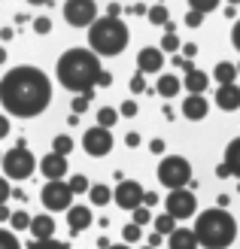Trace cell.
<instances>
[{"label":"cell","instance_id":"1","mask_svg":"<svg viewBox=\"0 0 240 249\" xmlns=\"http://www.w3.org/2000/svg\"><path fill=\"white\" fill-rule=\"evenodd\" d=\"M52 104V82L40 67L18 64L0 79V107L16 119H37Z\"/></svg>","mask_w":240,"mask_h":249},{"label":"cell","instance_id":"2","mask_svg":"<svg viewBox=\"0 0 240 249\" xmlns=\"http://www.w3.org/2000/svg\"><path fill=\"white\" fill-rule=\"evenodd\" d=\"M100 58L92 52V49H67L64 55L58 58L55 76L73 94H92L97 76H100Z\"/></svg>","mask_w":240,"mask_h":249},{"label":"cell","instance_id":"3","mask_svg":"<svg viewBox=\"0 0 240 249\" xmlns=\"http://www.w3.org/2000/svg\"><path fill=\"white\" fill-rule=\"evenodd\" d=\"M195 237L204 249H228L237 240V219L222 207H210L195 219Z\"/></svg>","mask_w":240,"mask_h":249},{"label":"cell","instance_id":"4","mask_svg":"<svg viewBox=\"0 0 240 249\" xmlns=\"http://www.w3.org/2000/svg\"><path fill=\"white\" fill-rule=\"evenodd\" d=\"M128 24H125L122 18H97L92 28H88V49H92L94 55H122L125 49H128Z\"/></svg>","mask_w":240,"mask_h":249},{"label":"cell","instance_id":"5","mask_svg":"<svg viewBox=\"0 0 240 249\" xmlns=\"http://www.w3.org/2000/svg\"><path fill=\"white\" fill-rule=\"evenodd\" d=\"M158 182L164 185L167 192H176V189H192V164H188V158L183 155H164L158 161V170H155Z\"/></svg>","mask_w":240,"mask_h":249},{"label":"cell","instance_id":"6","mask_svg":"<svg viewBox=\"0 0 240 249\" xmlns=\"http://www.w3.org/2000/svg\"><path fill=\"white\" fill-rule=\"evenodd\" d=\"M0 167H3V177H6V179H28L40 164H37L34 152L24 146V140H18L16 149L3 152V164H0Z\"/></svg>","mask_w":240,"mask_h":249},{"label":"cell","instance_id":"7","mask_svg":"<svg viewBox=\"0 0 240 249\" xmlns=\"http://www.w3.org/2000/svg\"><path fill=\"white\" fill-rule=\"evenodd\" d=\"M40 201L49 213H67L70 204H73V192L64 179H49L40 192Z\"/></svg>","mask_w":240,"mask_h":249},{"label":"cell","instance_id":"8","mask_svg":"<svg viewBox=\"0 0 240 249\" xmlns=\"http://www.w3.org/2000/svg\"><path fill=\"white\" fill-rule=\"evenodd\" d=\"M195 210H198V197L192 189H176V192H167V197H164V213H170L176 222L192 219Z\"/></svg>","mask_w":240,"mask_h":249},{"label":"cell","instance_id":"9","mask_svg":"<svg viewBox=\"0 0 240 249\" xmlns=\"http://www.w3.org/2000/svg\"><path fill=\"white\" fill-rule=\"evenodd\" d=\"M64 21L70 28H92L97 21V3L94 0H67L64 3Z\"/></svg>","mask_w":240,"mask_h":249},{"label":"cell","instance_id":"10","mask_svg":"<svg viewBox=\"0 0 240 249\" xmlns=\"http://www.w3.org/2000/svg\"><path fill=\"white\" fill-rule=\"evenodd\" d=\"M112 134L110 128H100V124H94V128H88L82 134V149H85V155H92V158H104L112 152Z\"/></svg>","mask_w":240,"mask_h":249},{"label":"cell","instance_id":"11","mask_svg":"<svg viewBox=\"0 0 240 249\" xmlns=\"http://www.w3.org/2000/svg\"><path fill=\"white\" fill-rule=\"evenodd\" d=\"M143 197H146V192H143V185L137 182V179H122L119 185H116V192H112V201H116V207H122V210H134L137 207H143Z\"/></svg>","mask_w":240,"mask_h":249},{"label":"cell","instance_id":"12","mask_svg":"<svg viewBox=\"0 0 240 249\" xmlns=\"http://www.w3.org/2000/svg\"><path fill=\"white\" fill-rule=\"evenodd\" d=\"M137 70L140 73H158L164 70V52L158 46H143L140 52H137Z\"/></svg>","mask_w":240,"mask_h":249},{"label":"cell","instance_id":"13","mask_svg":"<svg viewBox=\"0 0 240 249\" xmlns=\"http://www.w3.org/2000/svg\"><path fill=\"white\" fill-rule=\"evenodd\" d=\"M40 173L46 179H61L67 173V155H58V152H49V155H43V161H40Z\"/></svg>","mask_w":240,"mask_h":249},{"label":"cell","instance_id":"14","mask_svg":"<svg viewBox=\"0 0 240 249\" xmlns=\"http://www.w3.org/2000/svg\"><path fill=\"white\" fill-rule=\"evenodd\" d=\"M88 225H92V207L73 204V207L67 210V228H70V234H82Z\"/></svg>","mask_w":240,"mask_h":249},{"label":"cell","instance_id":"15","mask_svg":"<svg viewBox=\"0 0 240 249\" xmlns=\"http://www.w3.org/2000/svg\"><path fill=\"white\" fill-rule=\"evenodd\" d=\"M210 113V104H207V97L204 94H188L185 101H183V116L188 122H201V119H207Z\"/></svg>","mask_w":240,"mask_h":249},{"label":"cell","instance_id":"16","mask_svg":"<svg viewBox=\"0 0 240 249\" xmlns=\"http://www.w3.org/2000/svg\"><path fill=\"white\" fill-rule=\"evenodd\" d=\"M216 107L225 109V113H234V109H240V85H237V82L219 85V89H216Z\"/></svg>","mask_w":240,"mask_h":249},{"label":"cell","instance_id":"17","mask_svg":"<svg viewBox=\"0 0 240 249\" xmlns=\"http://www.w3.org/2000/svg\"><path fill=\"white\" fill-rule=\"evenodd\" d=\"M198 237H195V228H176L170 237H167V249H198Z\"/></svg>","mask_w":240,"mask_h":249},{"label":"cell","instance_id":"18","mask_svg":"<svg viewBox=\"0 0 240 249\" xmlns=\"http://www.w3.org/2000/svg\"><path fill=\"white\" fill-rule=\"evenodd\" d=\"M207 85H210V76H207V73L204 70H188L185 73V76H183V89L188 91V94H204L207 91Z\"/></svg>","mask_w":240,"mask_h":249},{"label":"cell","instance_id":"19","mask_svg":"<svg viewBox=\"0 0 240 249\" xmlns=\"http://www.w3.org/2000/svg\"><path fill=\"white\" fill-rule=\"evenodd\" d=\"M31 234H34V240H52L55 237V219L43 213V216H34L31 222Z\"/></svg>","mask_w":240,"mask_h":249},{"label":"cell","instance_id":"20","mask_svg":"<svg viewBox=\"0 0 240 249\" xmlns=\"http://www.w3.org/2000/svg\"><path fill=\"white\" fill-rule=\"evenodd\" d=\"M155 91L164 97V101H170V97H176V94L183 91V79L173 76V73H161L158 82H155Z\"/></svg>","mask_w":240,"mask_h":249},{"label":"cell","instance_id":"21","mask_svg":"<svg viewBox=\"0 0 240 249\" xmlns=\"http://www.w3.org/2000/svg\"><path fill=\"white\" fill-rule=\"evenodd\" d=\"M225 164H228L231 177L240 179V137H234V140L225 146Z\"/></svg>","mask_w":240,"mask_h":249},{"label":"cell","instance_id":"22","mask_svg":"<svg viewBox=\"0 0 240 249\" xmlns=\"http://www.w3.org/2000/svg\"><path fill=\"white\" fill-rule=\"evenodd\" d=\"M213 79H216L219 85H231L237 79V67L228 64V61H219V64L213 67Z\"/></svg>","mask_w":240,"mask_h":249},{"label":"cell","instance_id":"23","mask_svg":"<svg viewBox=\"0 0 240 249\" xmlns=\"http://www.w3.org/2000/svg\"><path fill=\"white\" fill-rule=\"evenodd\" d=\"M146 18H149V24H155V28H164V24L170 21V9L164 3H155V6H149Z\"/></svg>","mask_w":240,"mask_h":249},{"label":"cell","instance_id":"24","mask_svg":"<svg viewBox=\"0 0 240 249\" xmlns=\"http://www.w3.org/2000/svg\"><path fill=\"white\" fill-rule=\"evenodd\" d=\"M152 225H155V231L161 234V237H170V234L176 231V219H173L170 213H161V216H155Z\"/></svg>","mask_w":240,"mask_h":249},{"label":"cell","instance_id":"25","mask_svg":"<svg viewBox=\"0 0 240 249\" xmlns=\"http://www.w3.org/2000/svg\"><path fill=\"white\" fill-rule=\"evenodd\" d=\"M88 197H92V204L104 207V204H110V201H112V189H110V185H92Z\"/></svg>","mask_w":240,"mask_h":249},{"label":"cell","instance_id":"26","mask_svg":"<svg viewBox=\"0 0 240 249\" xmlns=\"http://www.w3.org/2000/svg\"><path fill=\"white\" fill-rule=\"evenodd\" d=\"M31 222H34V216H28L24 210H16L12 219H9V228L12 231H31Z\"/></svg>","mask_w":240,"mask_h":249},{"label":"cell","instance_id":"27","mask_svg":"<svg viewBox=\"0 0 240 249\" xmlns=\"http://www.w3.org/2000/svg\"><path fill=\"white\" fill-rule=\"evenodd\" d=\"M116 122H119V109H112V107H100L97 109V124L100 128H112Z\"/></svg>","mask_w":240,"mask_h":249},{"label":"cell","instance_id":"28","mask_svg":"<svg viewBox=\"0 0 240 249\" xmlns=\"http://www.w3.org/2000/svg\"><path fill=\"white\" fill-rule=\"evenodd\" d=\"M158 49H161L164 55H167V52L173 55V52H183V43H180V36H176V34H161V46Z\"/></svg>","mask_w":240,"mask_h":249},{"label":"cell","instance_id":"29","mask_svg":"<svg viewBox=\"0 0 240 249\" xmlns=\"http://www.w3.org/2000/svg\"><path fill=\"white\" fill-rule=\"evenodd\" d=\"M52 152H58V155H70V152H73V137L58 134L55 140H52Z\"/></svg>","mask_w":240,"mask_h":249},{"label":"cell","instance_id":"30","mask_svg":"<svg viewBox=\"0 0 240 249\" xmlns=\"http://www.w3.org/2000/svg\"><path fill=\"white\" fill-rule=\"evenodd\" d=\"M140 237H143V228H140V225H134V222L122 228V240L128 243V246H131V243H140Z\"/></svg>","mask_w":240,"mask_h":249},{"label":"cell","instance_id":"31","mask_svg":"<svg viewBox=\"0 0 240 249\" xmlns=\"http://www.w3.org/2000/svg\"><path fill=\"white\" fill-rule=\"evenodd\" d=\"M67 185H70V192H73V195H85V192H92V182H88V177H82V173H76V177H73Z\"/></svg>","mask_w":240,"mask_h":249},{"label":"cell","instance_id":"32","mask_svg":"<svg viewBox=\"0 0 240 249\" xmlns=\"http://www.w3.org/2000/svg\"><path fill=\"white\" fill-rule=\"evenodd\" d=\"M92 97H94V91L92 94H76V97H73V101H70V113H76V116H82L85 113V109H88V104H92Z\"/></svg>","mask_w":240,"mask_h":249},{"label":"cell","instance_id":"33","mask_svg":"<svg viewBox=\"0 0 240 249\" xmlns=\"http://www.w3.org/2000/svg\"><path fill=\"white\" fill-rule=\"evenodd\" d=\"M0 249H21V243H18V237H16V231L0 228Z\"/></svg>","mask_w":240,"mask_h":249},{"label":"cell","instance_id":"34","mask_svg":"<svg viewBox=\"0 0 240 249\" xmlns=\"http://www.w3.org/2000/svg\"><path fill=\"white\" fill-rule=\"evenodd\" d=\"M28 249H70L64 240H34V243H28Z\"/></svg>","mask_w":240,"mask_h":249},{"label":"cell","instance_id":"35","mask_svg":"<svg viewBox=\"0 0 240 249\" xmlns=\"http://www.w3.org/2000/svg\"><path fill=\"white\" fill-rule=\"evenodd\" d=\"M216 6H219V0H188V9H198V12H204V16L213 12Z\"/></svg>","mask_w":240,"mask_h":249},{"label":"cell","instance_id":"36","mask_svg":"<svg viewBox=\"0 0 240 249\" xmlns=\"http://www.w3.org/2000/svg\"><path fill=\"white\" fill-rule=\"evenodd\" d=\"M131 222H134V225H140V228H143V225H149V222H155V219H152V213H149V207H137V210H134V219H131Z\"/></svg>","mask_w":240,"mask_h":249},{"label":"cell","instance_id":"37","mask_svg":"<svg viewBox=\"0 0 240 249\" xmlns=\"http://www.w3.org/2000/svg\"><path fill=\"white\" fill-rule=\"evenodd\" d=\"M34 31L40 34V36H49V34H52V18H49V16L34 18Z\"/></svg>","mask_w":240,"mask_h":249},{"label":"cell","instance_id":"38","mask_svg":"<svg viewBox=\"0 0 240 249\" xmlns=\"http://www.w3.org/2000/svg\"><path fill=\"white\" fill-rule=\"evenodd\" d=\"M128 85H131V91H134V94H143V91H146V73L137 70L134 76H131V82H128Z\"/></svg>","mask_w":240,"mask_h":249},{"label":"cell","instance_id":"39","mask_svg":"<svg viewBox=\"0 0 240 249\" xmlns=\"http://www.w3.org/2000/svg\"><path fill=\"white\" fill-rule=\"evenodd\" d=\"M185 24H188V28H201V24H204V12L188 9V12H185Z\"/></svg>","mask_w":240,"mask_h":249},{"label":"cell","instance_id":"40","mask_svg":"<svg viewBox=\"0 0 240 249\" xmlns=\"http://www.w3.org/2000/svg\"><path fill=\"white\" fill-rule=\"evenodd\" d=\"M9 197H12V185H9L6 177H0V204H6Z\"/></svg>","mask_w":240,"mask_h":249},{"label":"cell","instance_id":"41","mask_svg":"<svg viewBox=\"0 0 240 249\" xmlns=\"http://www.w3.org/2000/svg\"><path fill=\"white\" fill-rule=\"evenodd\" d=\"M119 116L134 119V116H137V101H125V104H122V109H119Z\"/></svg>","mask_w":240,"mask_h":249},{"label":"cell","instance_id":"42","mask_svg":"<svg viewBox=\"0 0 240 249\" xmlns=\"http://www.w3.org/2000/svg\"><path fill=\"white\" fill-rule=\"evenodd\" d=\"M125 146H128V149H137V146H140V134H137V131H128V134H125Z\"/></svg>","mask_w":240,"mask_h":249},{"label":"cell","instance_id":"43","mask_svg":"<svg viewBox=\"0 0 240 249\" xmlns=\"http://www.w3.org/2000/svg\"><path fill=\"white\" fill-rule=\"evenodd\" d=\"M97 85H100V89H110V85H112V73H110V70H100Z\"/></svg>","mask_w":240,"mask_h":249},{"label":"cell","instance_id":"44","mask_svg":"<svg viewBox=\"0 0 240 249\" xmlns=\"http://www.w3.org/2000/svg\"><path fill=\"white\" fill-rule=\"evenodd\" d=\"M231 46H234L237 52H240V18L234 21V28H231Z\"/></svg>","mask_w":240,"mask_h":249},{"label":"cell","instance_id":"45","mask_svg":"<svg viewBox=\"0 0 240 249\" xmlns=\"http://www.w3.org/2000/svg\"><path fill=\"white\" fill-rule=\"evenodd\" d=\"M180 55H183V58H188V61H192V58L198 55V46H195V43H183V52H180Z\"/></svg>","mask_w":240,"mask_h":249},{"label":"cell","instance_id":"46","mask_svg":"<svg viewBox=\"0 0 240 249\" xmlns=\"http://www.w3.org/2000/svg\"><path fill=\"white\" fill-rule=\"evenodd\" d=\"M164 149H167V146H164V140H161V137H155V140L149 143V152H155V155H161Z\"/></svg>","mask_w":240,"mask_h":249},{"label":"cell","instance_id":"47","mask_svg":"<svg viewBox=\"0 0 240 249\" xmlns=\"http://www.w3.org/2000/svg\"><path fill=\"white\" fill-rule=\"evenodd\" d=\"M9 134V116H0V140Z\"/></svg>","mask_w":240,"mask_h":249},{"label":"cell","instance_id":"48","mask_svg":"<svg viewBox=\"0 0 240 249\" xmlns=\"http://www.w3.org/2000/svg\"><path fill=\"white\" fill-rule=\"evenodd\" d=\"M107 16H110V18H119V16H122V6H119V3H110V6H107Z\"/></svg>","mask_w":240,"mask_h":249},{"label":"cell","instance_id":"49","mask_svg":"<svg viewBox=\"0 0 240 249\" xmlns=\"http://www.w3.org/2000/svg\"><path fill=\"white\" fill-rule=\"evenodd\" d=\"M216 177H219V179L231 177V170H228V164H225V161H222V164H216Z\"/></svg>","mask_w":240,"mask_h":249},{"label":"cell","instance_id":"50","mask_svg":"<svg viewBox=\"0 0 240 249\" xmlns=\"http://www.w3.org/2000/svg\"><path fill=\"white\" fill-rule=\"evenodd\" d=\"M158 204V195L155 192H146V197H143V207H155Z\"/></svg>","mask_w":240,"mask_h":249},{"label":"cell","instance_id":"51","mask_svg":"<svg viewBox=\"0 0 240 249\" xmlns=\"http://www.w3.org/2000/svg\"><path fill=\"white\" fill-rule=\"evenodd\" d=\"M9 219H12V210L6 204H0V222H9Z\"/></svg>","mask_w":240,"mask_h":249},{"label":"cell","instance_id":"52","mask_svg":"<svg viewBox=\"0 0 240 249\" xmlns=\"http://www.w3.org/2000/svg\"><path fill=\"white\" fill-rule=\"evenodd\" d=\"M146 246H155V249H158V246H161V234H158V231H155V234H149Z\"/></svg>","mask_w":240,"mask_h":249},{"label":"cell","instance_id":"53","mask_svg":"<svg viewBox=\"0 0 240 249\" xmlns=\"http://www.w3.org/2000/svg\"><path fill=\"white\" fill-rule=\"evenodd\" d=\"M12 36H16V31H12V28H3V31H0V40H3V43L12 40Z\"/></svg>","mask_w":240,"mask_h":249},{"label":"cell","instance_id":"54","mask_svg":"<svg viewBox=\"0 0 240 249\" xmlns=\"http://www.w3.org/2000/svg\"><path fill=\"white\" fill-rule=\"evenodd\" d=\"M131 12H134V16H146V12H149V9H146L143 3H134V6H131Z\"/></svg>","mask_w":240,"mask_h":249},{"label":"cell","instance_id":"55","mask_svg":"<svg viewBox=\"0 0 240 249\" xmlns=\"http://www.w3.org/2000/svg\"><path fill=\"white\" fill-rule=\"evenodd\" d=\"M216 204H219L222 210H228V195H219V197H216Z\"/></svg>","mask_w":240,"mask_h":249},{"label":"cell","instance_id":"56","mask_svg":"<svg viewBox=\"0 0 240 249\" xmlns=\"http://www.w3.org/2000/svg\"><path fill=\"white\" fill-rule=\"evenodd\" d=\"M31 6H46V3H52V0H28Z\"/></svg>","mask_w":240,"mask_h":249},{"label":"cell","instance_id":"57","mask_svg":"<svg viewBox=\"0 0 240 249\" xmlns=\"http://www.w3.org/2000/svg\"><path fill=\"white\" fill-rule=\"evenodd\" d=\"M110 249H131V246H128V243H112Z\"/></svg>","mask_w":240,"mask_h":249},{"label":"cell","instance_id":"58","mask_svg":"<svg viewBox=\"0 0 240 249\" xmlns=\"http://www.w3.org/2000/svg\"><path fill=\"white\" fill-rule=\"evenodd\" d=\"M3 61H6V49L0 46V64H3Z\"/></svg>","mask_w":240,"mask_h":249},{"label":"cell","instance_id":"59","mask_svg":"<svg viewBox=\"0 0 240 249\" xmlns=\"http://www.w3.org/2000/svg\"><path fill=\"white\" fill-rule=\"evenodd\" d=\"M225 3H228V6H237V3H240V0H225Z\"/></svg>","mask_w":240,"mask_h":249},{"label":"cell","instance_id":"60","mask_svg":"<svg viewBox=\"0 0 240 249\" xmlns=\"http://www.w3.org/2000/svg\"><path fill=\"white\" fill-rule=\"evenodd\" d=\"M143 249H155V246H143Z\"/></svg>","mask_w":240,"mask_h":249},{"label":"cell","instance_id":"61","mask_svg":"<svg viewBox=\"0 0 240 249\" xmlns=\"http://www.w3.org/2000/svg\"><path fill=\"white\" fill-rule=\"evenodd\" d=\"M0 164H3V155H0Z\"/></svg>","mask_w":240,"mask_h":249},{"label":"cell","instance_id":"62","mask_svg":"<svg viewBox=\"0 0 240 249\" xmlns=\"http://www.w3.org/2000/svg\"><path fill=\"white\" fill-rule=\"evenodd\" d=\"M237 192H240V182H237Z\"/></svg>","mask_w":240,"mask_h":249},{"label":"cell","instance_id":"63","mask_svg":"<svg viewBox=\"0 0 240 249\" xmlns=\"http://www.w3.org/2000/svg\"><path fill=\"white\" fill-rule=\"evenodd\" d=\"M237 73H240V64H237Z\"/></svg>","mask_w":240,"mask_h":249}]
</instances>
